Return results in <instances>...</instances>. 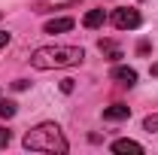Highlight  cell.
<instances>
[{
	"label": "cell",
	"mask_w": 158,
	"mask_h": 155,
	"mask_svg": "<svg viewBox=\"0 0 158 155\" xmlns=\"http://www.w3.org/2000/svg\"><path fill=\"white\" fill-rule=\"evenodd\" d=\"M85 61V49L79 46H43L31 52V64L37 70H55V67H76Z\"/></svg>",
	"instance_id": "obj_1"
},
{
	"label": "cell",
	"mask_w": 158,
	"mask_h": 155,
	"mask_svg": "<svg viewBox=\"0 0 158 155\" xmlns=\"http://www.w3.org/2000/svg\"><path fill=\"white\" fill-rule=\"evenodd\" d=\"M100 52H106V55H113V58H122V52H118L110 40H100Z\"/></svg>",
	"instance_id": "obj_10"
},
{
	"label": "cell",
	"mask_w": 158,
	"mask_h": 155,
	"mask_svg": "<svg viewBox=\"0 0 158 155\" xmlns=\"http://www.w3.org/2000/svg\"><path fill=\"white\" fill-rule=\"evenodd\" d=\"M143 128H146V131H158V113H155V116H146V119H143Z\"/></svg>",
	"instance_id": "obj_11"
},
{
	"label": "cell",
	"mask_w": 158,
	"mask_h": 155,
	"mask_svg": "<svg viewBox=\"0 0 158 155\" xmlns=\"http://www.w3.org/2000/svg\"><path fill=\"white\" fill-rule=\"evenodd\" d=\"M64 31H73V19H52V21H46V34H64Z\"/></svg>",
	"instance_id": "obj_7"
},
{
	"label": "cell",
	"mask_w": 158,
	"mask_h": 155,
	"mask_svg": "<svg viewBox=\"0 0 158 155\" xmlns=\"http://www.w3.org/2000/svg\"><path fill=\"white\" fill-rule=\"evenodd\" d=\"M113 79H116L118 85H137V70L134 67H125V64H118V67H113Z\"/></svg>",
	"instance_id": "obj_4"
},
{
	"label": "cell",
	"mask_w": 158,
	"mask_h": 155,
	"mask_svg": "<svg viewBox=\"0 0 158 155\" xmlns=\"http://www.w3.org/2000/svg\"><path fill=\"white\" fill-rule=\"evenodd\" d=\"M103 21H106V12H103V9H88L85 19H82V24H85L88 31H94V27H100Z\"/></svg>",
	"instance_id": "obj_6"
},
{
	"label": "cell",
	"mask_w": 158,
	"mask_h": 155,
	"mask_svg": "<svg viewBox=\"0 0 158 155\" xmlns=\"http://www.w3.org/2000/svg\"><path fill=\"white\" fill-rule=\"evenodd\" d=\"M110 149H113V152H143V146H140L137 140H128V137L116 140V143H113Z\"/></svg>",
	"instance_id": "obj_8"
},
{
	"label": "cell",
	"mask_w": 158,
	"mask_h": 155,
	"mask_svg": "<svg viewBox=\"0 0 158 155\" xmlns=\"http://www.w3.org/2000/svg\"><path fill=\"white\" fill-rule=\"evenodd\" d=\"M24 149H31V152H67L70 146L55 122H43L34 131L24 134Z\"/></svg>",
	"instance_id": "obj_2"
},
{
	"label": "cell",
	"mask_w": 158,
	"mask_h": 155,
	"mask_svg": "<svg viewBox=\"0 0 158 155\" xmlns=\"http://www.w3.org/2000/svg\"><path fill=\"white\" fill-rule=\"evenodd\" d=\"M113 24H116L118 31H137L140 24H143V15H140L134 6H118V9H113Z\"/></svg>",
	"instance_id": "obj_3"
},
{
	"label": "cell",
	"mask_w": 158,
	"mask_h": 155,
	"mask_svg": "<svg viewBox=\"0 0 158 155\" xmlns=\"http://www.w3.org/2000/svg\"><path fill=\"white\" fill-rule=\"evenodd\" d=\"M61 91L70 94V91H73V79H61Z\"/></svg>",
	"instance_id": "obj_13"
},
{
	"label": "cell",
	"mask_w": 158,
	"mask_h": 155,
	"mask_svg": "<svg viewBox=\"0 0 158 155\" xmlns=\"http://www.w3.org/2000/svg\"><path fill=\"white\" fill-rule=\"evenodd\" d=\"M131 116V107H125V103H113V107H106L103 110V119L106 122H122V119Z\"/></svg>",
	"instance_id": "obj_5"
},
{
	"label": "cell",
	"mask_w": 158,
	"mask_h": 155,
	"mask_svg": "<svg viewBox=\"0 0 158 155\" xmlns=\"http://www.w3.org/2000/svg\"><path fill=\"white\" fill-rule=\"evenodd\" d=\"M15 116V103L12 100H0V119H12Z\"/></svg>",
	"instance_id": "obj_9"
},
{
	"label": "cell",
	"mask_w": 158,
	"mask_h": 155,
	"mask_svg": "<svg viewBox=\"0 0 158 155\" xmlns=\"http://www.w3.org/2000/svg\"><path fill=\"white\" fill-rule=\"evenodd\" d=\"M9 40H12L9 31H0V49H3V46H9Z\"/></svg>",
	"instance_id": "obj_14"
},
{
	"label": "cell",
	"mask_w": 158,
	"mask_h": 155,
	"mask_svg": "<svg viewBox=\"0 0 158 155\" xmlns=\"http://www.w3.org/2000/svg\"><path fill=\"white\" fill-rule=\"evenodd\" d=\"M9 140H12V134H9L6 128H0V149H3V146H9Z\"/></svg>",
	"instance_id": "obj_12"
}]
</instances>
